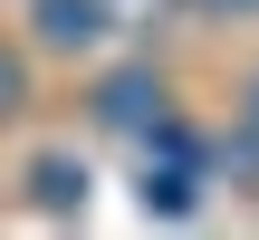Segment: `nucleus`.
<instances>
[{
	"label": "nucleus",
	"mask_w": 259,
	"mask_h": 240,
	"mask_svg": "<svg viewBox=\"0 0 259 240\" xmlns=\"http://www.w3.org/2000/svg\"><path fill=\"white\" fill-rule=\"evenodd\" d=\"M211 10H259V0H211Z\"/></svg>",
	"instance_id": "nucleus-7"
},
{
	"label": "nucleus",
	"mask_w": 259,
	"mask_h": 240,
	"mask_svg": "<svg viewBox=\"0 0 259 240\" xmlns=\"http://www.w3.org/2000/svg\"><path fill=\"white\" fill-rule=\"evenodd\" d=\"M29 202L38 212H87V164L77 154H38L29 164Z\"/></svg>",
	"instance_id": "nucleus-3"
},
{
	"label": "nucleus",
	"mask_w": 259,
	"mask_h": 240,
	"mask_svg": "<svg viewBox=\"0 0 259 240\" xmlns=\"http://www.w3.org/2000/svg\"><path fill=\"white\" fill-rule=\"evenodd\" d=\"M96 115H106V125H125V135H144V125L163 115V87H154V67H125V77H106V87H96Z\"/></svg>",
	"instance_id": "nucleus-1"
},
{
	"label": "nucleus",
	"mask_w": 259,
	"mask_h": 240,
	"mask_svg": "<svg viewBox=\"0 0 259 240\" xmlns=\"http://www.w3.org/2000/svg\"><path fill=\"white\" fill-rule=\"evenodd\" d=\"M250 154H259V87H250Z\"/></svg>",
	"instance_id": "nucleus-6"
},
{
	"label": "nucleus",
	"mask_w": 259,
	"mask_h": 240,
	"mask_svg": "<svg viewBox=\"0 0 259 240\" xmlns=\"http://www.w3.org/2000/svg\"><path fill=\"white\" fill-rule=\"evenodd\" d=\"M19 106V58H0V115Z\"/></svg>",
	"instance_id": "nucleus-5"
},
{
	"label": "nucleus",
	"mask_w": 259,
	"mask_h": 240,
	"mask_svg": "<svg viewBox=\"0 0 259 240\" xmlns=\"http://www.w3.org/2000/svg\"><path fill=\"white\" fill-rule=\"evenodd\" d=\"M115 19H106V0H38V38L48 48H96Z\"/></svg>",
	"instance_id": "nucleus-2"
},
{
	"label": "nucleus",
	"mask_w": 259,
	"mask_h": 240,
	"mask_svg": "<svg viewBox=\"0 0 259 240\" xmlns=\"http://www.w3.org/2000/svg\"><path fill=\"white\" fill-rule=\"evenodd\" d=\"M202 202V173L183 164V154H163V164H144V212H163V221H183Z\"/></svg>",
	"instance_id": "nucleus-4"
}]
</instances>
